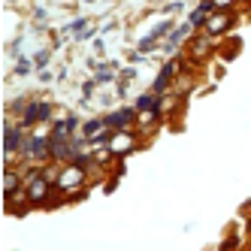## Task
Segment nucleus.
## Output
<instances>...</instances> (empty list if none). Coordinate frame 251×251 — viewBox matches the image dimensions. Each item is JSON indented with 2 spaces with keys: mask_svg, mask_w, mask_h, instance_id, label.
Returning <instances> with one entry per match:
<instances>
[{
  "mask_svg": "<svg viewBox=\"0 0 251 251\" xmlns=\"http://www.w3.org/2000/svg\"><path fill=\"white\" fill-rule=\"evenodd\" d=\"M51 118H55V106L49 100H27L25 112L19 115V124L25 130H33V127H40V124L51 121Z\"/></svg>",
  "mask_w": 251,
  "mask_h": 251,
  "instance_id": "2",
  "label": "nucleus"
},
{
  "mask_svg": "<svg viewBox=\"0 0 251 251\" xmlns=\"http://www.w3.org/2000/svg\"><path fill=\"white\" fill-rule=\"evenodd\" d=\"M136 146H139V130L130 127V130H115L106 149L115 154V160H121V157H127L130 151H136Z\"/></svg>",
  "mask_w": 251,
  "mask_h": 251,
  "instance_id": "4",
  "label": "nucleus"
},
{
  "mask_svg": "<svg viewBox=\"0 0 251 251\" xmlns=\"http://www.w3.org/2000/svg\"><path fill=\"white\" fill-rule=\"evenodd\" d=\"M33 64H37V67L43 70V67L49 64V51H40V55H37V58H33Z\"/></svg>",
  "mask_w": 251,
  "mask_h": 251,
  "instance_id": "17",
  "label": "nucleus"
},
{
  "mask_svg": "<svg viewBox=\"0 0 251 251\" xmlns=\"http://www.w3.org/2000/svg\"><path fill=\"white\" fill-rule=\"evenodd\" d=\"M215 49H218L215 37H209L206 30H197L185 46V58H188V64H206L215 55Z\"/></svg>",
  "mask_w": 251,
  "mask_h": 251,
  "instance_id": "1",
  "label": "nucleus"
},
{
  "mask_svg": "<svg viewBox=\"0 0 251 251\" xmlns=\"http://www.w3.org/2000/svg\"><path fill=\"white\" fill-rule=\"evenodd\" d=\"M233 25H236V12L233 9H215L209 19H206V25H203V30L209 33V37H224V33H230L233 30Z\"/></svg>",
  "mask_w": 251,
  "mask_h": 251,
  "instance_id": "5",
  "label": "nucleus"
},
{
  "mask_svg": "<svg viewBox=\"0 0 251 251\" xmlns=\"http://www.w3.org/2000/svg\"><path fill=\"white\" fill-rule=\"evenodd\" d=\"M85 25H88V22H85V19H76V22H73V25H70V30H73V33H79V30H82V27H85Z\"/></svg>",
  "mask_w": 251,
  "mask_h": 251,
  "instance_id": "18",
  "label": "nucleus"
},
{
  "mask_svg": "<svg viewBox=\"0 0 251 251\" xmlns=\"http://www.w3.org/2000/svg\"><path fill=\"white\" fill-rule=\"evenodd\" d=\"M173 27H176V25H173L170 19L157 22V25L151 27V33H149V37H142V40H139V49H136V51H139V55H146V51H151V49L160 43V37H164V40L170 37V33H173Z\"/></svg>",
  "mask_w": 251,
  "mask_h": 251,
  "instance_id": "8",
  "label": "nucleus"
},
{
  "mask_svg": "<svg viewBox=\"0 0 251 251\" xmlns=\"http://www.w3.org/2000/svg\"><path fill=\"white\" fill-rule=\"evenodd\" d=\"M212 3H215V9H233L239 0H212Z\"/></svg>",
  "mask_w": 251,
  "mask_h": 251,
  "instance_id": "16",
  "label": "nucleus"
},
{
  "mask_svg": "<svg viewBox=\"0 0 251 251\" xmlns=\"http://www.w3.org/2000/svg\"><path fill=\"white\" fill-rule=\"evenodd\" d=\"M15 73H19V76H27V73H30V61L19 58V64H15Z\"/></svg>",
  "mask_w": 251,
  "mask_h": 251,
  "instance_id": "15",
  "label": "nucleus"
},
{
  "mask_svg": "<svg viewBox=\"0 0 251 251\" xmlns=\"http://www.w3.org/2000/svg\"><path fill=\"white\" fill-rule=\"evenodd\" d=\"M212 12H215V3H212V0H200V3L188 12V25H191L194 30H203V25H206V19H209Z\"/></svg>",
  "mask_w": 251,
  "mask_h": 251,
  "instance_id": "10",
  "label": "nucleus"
},
{
  "mask_svg": "<svg viewBox=\"0 0 251 251\" xmlns=\"http://www.w3.org/2000/svg\"><path fill=\"white\" fill-rule=\"evenodd\" d=\"M27 188V197H30V206L33 209H43V206H51V200L58 197V191H55V182H49V178L40 173L33 182H27L25 185Z\"/></svg>",
  "mask_w": 251,
  "mask_h": 251,
  "instance_id": "3",
  "label": "nucleus"
},
{
  "mask_svg": "<svg viewBox=\"0 0 251 251\" xmlns=\"http://www.w3.org/2000/svg\"><path fill=\"white\" fill-rule=\"evenodd\" d=\"M109 79H115V70H112V67H103L100 73H97V85H100V82H109Z\"/></svg>",
  "mask_w": 251,
  "mask_h": 251,
  "instance_id": "14",
  "label": "nucleus"
},
{
  "mask_svg": "<svg viewBox=\"0 0 251 251\" xmlns=\"http://www.w3.org/2000/svg\"><path fill=\"white\" fill-rule=\"evenodd\" d=\"M3 209H6V215H25L27 209H33L30 206V197H27V188L22 185L19 191L3 194Z\"/></svg>",
  "mask_w": 251,
  "mask_h": 251,
  "instance_id": "9",
  "label": "nucleus"
},
{
  "mask_svg": "<svg viewBox=\"0 0 251 251\" xmlns=\"http://www.w3.org/2000/svg\"><path fill=\"white\" fill-rule=\"evenodd\" d=\"M218 251H239V236H227V239L218 245Z\"/></svg>",
  "mask_w": 251,
  "mask_h": 251,
  "instance_id": "13",
  "label": "nucleus"
},
{
  "mask_svg": "<svg viewBox=\"0 0 251 251\" xmlns=\"http://www.w3.org/2000/svg\"><path fill=\"white\" fill-rule=\"evenodd\" d=\"M194 33H197V30H194L188 22H185V25H176V27H173V33L167 37V43H164V51L173 58L178 49H185V46H188V40L194 37Z\"/></svg>",
  "mask_w": 251,
  "mask_h": 251,
  "instance_id": "7",
  "label": "nucleus"
},
{
  "mask_svg": "<svg viewBox=\"0 0 251 251\" xmlns=\"http://www.w3.org/2000/svg\"><path fill=\"white\" fill-rule=\"evenodd\" d=\"M79 130H82L88 139H94L97 133H103V130H106V124H103V115H100V118H88V121H82V127H79Z\"/></svg>",
  "mask_w": 251,
  "mask_h": 251,
  "instance_id": "12",
  "label": "nucleus"
},
{
  "mask_svg": "<svg viewBox=\"0 0 251 251\" xmlns=\"http://www.w3.org/2000/svg\"><path fill=\"white\" fill-rule=\"evenodd\" d=\"M136 121H139V112L133 109V106H118L115 112L103 115V124L109 130H130V127H136Z\"/></svg>",
  "mask_w": 251,
  "mask_h": 251,
  "instance_id": "6",
  "label": "nucleus"
},
{
  "mask_svg": "<svg viewBox=\"0 0 251 251\" xmlns=\"http://www.w3.org/2000/svg\"><path fill=\"white\" fill-rule=\"evenodd\" d=\"M25 185V178H22V170L19 167H3V194H12V191H19Z\"/></svg>",
  "mask_w": 251,
  "mask_h": 251,
  "instance_id": "11",
  "label": "nucleus"
}]
</instances>
